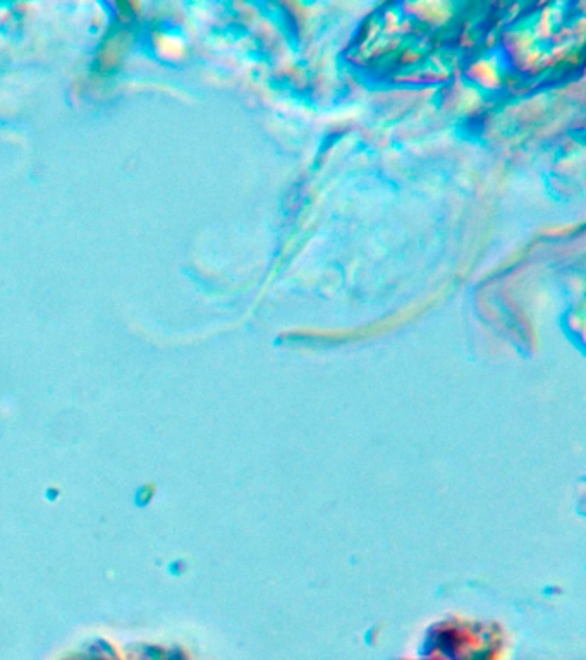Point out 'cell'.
I'll return each instance as SVG.
<instances>
[{"label": "cell", "mask_w": 586, "mask_h": 660, "mask_svg": "<svg viewBox=\"0 0 586 660\" xmlns=\"http://www.w3.org/2000/svg\"><path fill=\"white\" fill-rule=\"evenodd\" d=\"M478 76H479V78L485 79V81H490V79L493 78V73H492V71H490V67L479 66V67H478Z\"/></svg>", "instance_id": "obj_1"}]
</instances>
